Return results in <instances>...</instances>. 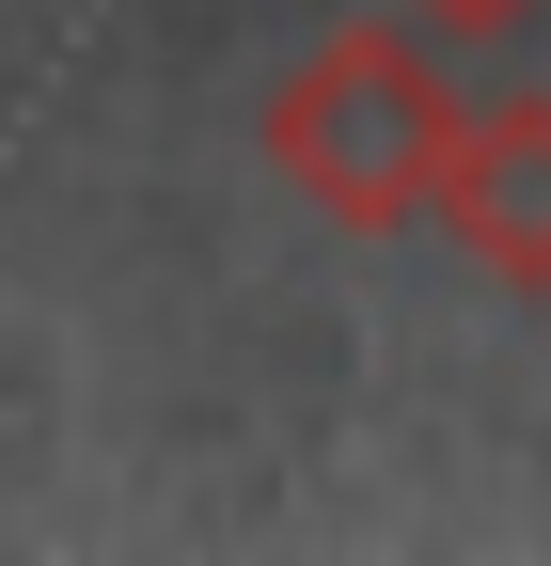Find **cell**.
Masks as SVG:
<instances>
[{
    "instance_id": "3957f363",
    "label": "cell",
    "mask_w": 551,
    "mask_h": 566,
    "mask_svg": "<svg viewBox=\"0 0 551 566\" xmlns=\"http://www.w3.org/2000/svg\"><path fill=\"white\" fill-rule=\"evenodd\" d=\"M394 17H409V32H536L551 0H394Z\"/></svg>"
},
{
    "instance_id": "7a4b0ae2",
    "label": "cell",
    "mask_w": 551,
    "mask_h": 566,
    "mask_svg": "<svg viewBox=\"0 0 551 566\" xmlns=\"http://www.w3.org/2000/svg\"><path fill=\"white\" fill-rule=\"evenodd\" d=\"M426 221L489 268L505 300H551V95H457Z\"/></svg>"
},
{
    "instance_id": "6da1fadb",
    "label": "cell",
    "mask_w": 551,
    "mask_h": 566,
    "mask_svg": "<svg viewBox=\"0 0 551 566\" xmlns=\"http://www.w3.org/2000/svg\"><path fill=\"white\" fill-rule=\"evenodd\" d=\"M252 142H268V174H284L331 237H394V221H426V189H441L457 63L409 17H347V32H315L284 80H268Z\"/></svg>"
}]
</instances>
